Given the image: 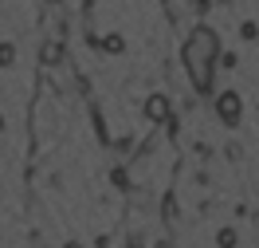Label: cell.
Here are the masks:
<instances>
[{
	"label": "cell",
	"mask_w": 259,
	"mask_h": 248,
	"mask_svg": "<svg viewBox=\"0 0 259 248\" xmlns=\"http://www.w3.org/2000/svg\"><path fill=\"white\" fill-rule=\"evenodd\" d=\"M146 118L149 122H165V118H169V99H165V95H149L146 99Z\"/></svg>",
	"instance_id": "obj_3"
},
{
	"label": "cell",
	"mask_w": 259,
	"mask_h": 248,
	"mask_svg": "<svg viewBox=\"0 0 259 248\" xmlns=\"http://www.w3.org/2000/svg\"><path fill=\"white\" fill-rule=\"evenodd\" d=\"M67 248H79V244H67Z\"/></svg>",
	"instance_id": "obj_8"
},
{
	"label": "cell",
	"mask_w": 259,
	"mask_h": 248,
	"mask_svg": "<svg viewBox=\"0 0 259 248\" xmlns=\"http://www.w3.org/2000/svg\"><path fill=\"white\" fill-rule=\"evenodd\" d=\"M212 59H216V32L212 28H196L185 44V67L193 75L196 91H208L212 83Z\"/></svg>",
	"instance_id": "obj_1"
},
{
	"label": "cell",
	"mask_w": 259,
	"mask_h": 248,
	"mask_svg": "<svg viewBox=\"0 0 259 248\" xmlns=\"http://www.w3.org/2000/svg\"><path fill=\"white\" fill-rule=\"evenodd\" d=\"M12 59H16V51H12V44H4V48H0V63L12 67Z\"/></svg>",
	"instance_id": "obj_7"
},
{
	"label": "cell",
	"mask_w": 259,
	"mask_h": 248,
	"mask_svg": "<svg viewBox=\"0 0 259 248\" xmlns=\"http://www.w3.org/2000/svg\"><path fill=\"white\" fill-rule=\"evenodd\" d=\"M122 48H126V44H122V36H106V40H102V51H114V55H118Z\"/></svg>",
	"instance_id": "obj_5"
},
{
	"label": "cell",
	"mask_w": 259,
	"mask_h": 248,
	"mask_svg": "<svg viewBox=\"0 0 259 248\" xmlns=\"http://www.w3.org/2000/svg\"><path fill=\"white\" fill-rule=\"evenodd\" d=\"M44 59H48V63H59V59H63V48H59V44H48Z\"/></svg>",
	"instance_id": "obj_6"
},
{
	"label": "cell",
	"mask_w": 259,
	"mask_h": 248,
	"mask_svg": "<svg viewBox=\"0 0 259 248\" xmlns=\"http://www.w3.org/2000/svg\"><path fill=\"white\" fill-rule=\"evenodd\" d=\"M216 244H220V248H236V232H232V229H220V232H216Z\"/></svg>",
	"instance_id": "obj_4"
},
{
	"label": "cell",
	"mask_w": 259,
	"mask_h": 248,
	"mask_svg": "<svg viewBox=\"0 0 259 248\" xmlns=\"http://www.w3.org/2000/svg\"><path fill=\"white\" fill-rule=\"evenodd\" d=\"M240 115H243V99L236 91H224V95L216 99V118H220V122H240Z\"/></svg>",
	"instance_id": "obj_2"
}]
</instances>
